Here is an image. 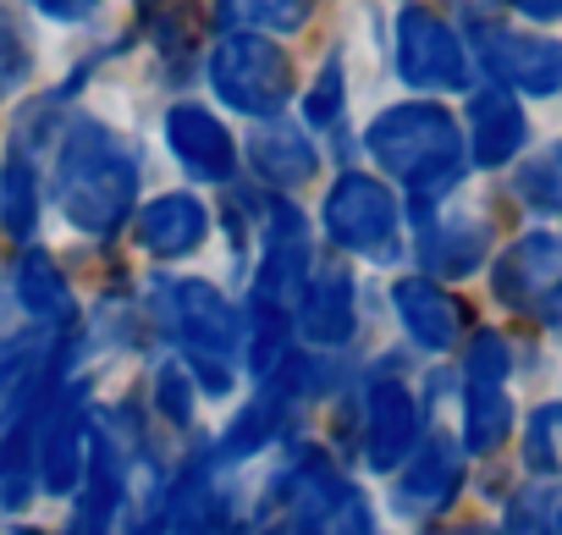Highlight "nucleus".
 Segmentation results:
<instances>
[{"label": "nucleus", "instance_id": "f257e3e1", "mask_svg": "<svg viewBox=\"0 0 562 535\" xmlns=\"http://www.w3.org/2000/svg\"><path fill=\"white\" fill-rule=\"evenodd\" d=\"M56 199H61V215L78 232H89V237L116 232L133 215V199H138L133 149L105 122H89V116L72 122L67 138H61V155H56Z\"/></svg>", "mask_w": 562, "mask_h": 535}, {"label": "nucleus", "instance_id": "f03ea898", "mask_svg": "<svg viewBox=\"0 0 562 535\" xmlns=\"http://www.w3.org/2000/svg\"><path fill=\"white\" fill-rule=\"evenodd\" d=\"M370 155L414 193L419 210H430L436 199H447L463 182V133L441 105H392L370 122Z\"/></svg>", "mask_w": 562, "mask_h": 535}, {"label": "nucleus", "instance_id": "7ed1b4c3", "mask_svg": "<svg viewBox=\"0 0 562 535\" xmlns=\"http://www.w3.org/2000/svg\"><path fill=\"white\" fill-rule=\"evenodd\" d=\"M210 83L215 94L243 111V116H276L293 100V62L281 56V45H270L265 34L232 29L215 40L210 51Z\"/></svg>", "mask_w": 562, "mask_h": 535}, {"label": "nucleus", "instance_id": "20e7f679", "mask_svg": "<svg viewBox=\"0 0 562 535\" xmlns=\"http://www.w3.org/2000/svg\"><path fill=\"white\" fill-rule=\"evenodd\" d=\"M321 215H326V232H331L337 248L381 259V265L397 259V221H403V210H397L386 182H375L364 171H348V177L331 182Z\"/></svg>", "mask_w": 562, "mask_h": 535}, {"label": "nucleus", "instance_id": "39448f33", "mask_svg": "<svg viewBox=\"0 0 562 535\" xmlns=\"http://www.w3.org/2000/svg\"><path fill=\"white\" fill-rule=\"evenodd\" d=\"M155 299H160V315L171 321L177 343L188 348V365H226L237 348H243V321L237 310L226 304L221 288L210 282H155Z\"/></svg>", "mask_w": 562, "mask_h": 535}, {"label": "nucleus", "instance_id": "423d86ee", "mask_svg": "<svg viewBox=\"0 0 562 535\" xmlns=\"http://www.w3.org/2000/svg\"><path fill=\"white\" fill-rule=\"evenodd\" d=\"M507 370H513L507 343L496 332H480L463 359V442H469V453H496L502 436L513 431Z\"/></svg>", "mask_w": 562, "mask_h": 535}, {"label": "nucleus", "instance_id": "0eeeda50", "mask_svg": "<svg viewBox=\"0 0 562 535\" xmlns=\"http://www.w3.org/2000/svg\"><path fill=\"white\" fill-rule=\"evenodd\" d=\"M304 277H310V221H304L299 204L276 199L270 221H265V259L254 271V304L293 315V304L304 293Z\"/></svg>", "mask_w": 562, "mask_h": 535}, {"label": "nucleus", "instance_id": "6e6552de", "mask_svg": "<svg viewBox=\"0 0 562 535\" xmlns=\"http://www.w3.org/2000/svg\"><path fill=\"white\" fill-rule=\"evenodd\" d=\"M397 73L414 89H463L469 83V56L463 40L425 7H408L397 18Z\"/></svg>", "mask_w": 562, "mask_h": 535}, {"label": "nucleus", "instance_id": "1a4fd4ad", "mask_svg": "<svg viewBox=\"0 0 562 535\" xmlns=\"http://www.w3.org/2000/svg\"><path fill=\"white\" fill-rule=\"evenodd\" d=\"M89 469V420L72 398H56L34 414V475L50 497H67Z\"/></svg>", "mask_w": 562, "mask_h": 535}, {"label": "nucleus", "instance_id": "9d476101", "mask_svg": "<svg viewBox=\"0 0 562 535\" xmlns=\"http://www.w3.org/2000/svg\"><path fill=\"white\" fill-rule=\"evenodd\" d=\"M419 442V403L397 376H375L364 387V458L370 469L392 475Z\"/></svg>", "mask_w": 562, "mask_h": 535}, {"label": "nucleus", "instance_id": "9b49d317", "mask_svg": "<svg viewBox=\"0 0 562 535\" xmlns=\"http://www.w3.org/2000/svg\"><path fill=\"white\" fill-rule=\"evenodd\" d=\"M480 62L502 89H524V94H557L562 89V45L557 40L485 29L480 34Z\"/></svg>", "mask_w": 562, "mask_h": 535}, {"label": "nucleus", "instance_id": "f8f14e48", "mask_svg": "<svg viewBox=\"0 0 562 535\" xmlns=\"http://www.w3.org/2000/svg\"><path fill=\"white\" fill-rule=\"evenodd\" d=\"M463 486V447L452 436H419L414 453L403 458V480H397V508L414 513V519H430L441 513Z\"/></svg>", "mask_w": 562, "mask_h": 535}, {"label": "nucleus", "instance_id": "ddd939ff", "mask_svg": "<svg viewBox=\"0 0 562 535\" xmlns=\"http://www.w3.org/2000/svg\"><path fill=\"white\" fill-rule=\"evenodd\" d=\"M557 282H562V237H557V232H529V237H518V243L496 259V277H491V288H496V299H502L507 310H540Z\"/></svg>", "mask_w": 562, "mask_h": 535}, {"label": "nucleus", "instance_id": "4468645a", "mask_svg": "<svg viewBox=\"0 0 562 535\" xmlns=\"http://www.w3.org/2000/svg\"><path fill=\"white\" fill-rule=\"evenodd\" d=\"M166 144L182 160V171H193L199 182H232V171H237V144L215 122V111H204V105H171Z\"/></svg>", "mask_w": 562, "mask_h": 535}, {"label": "nucleus", "instance_id": "2eb2a0df", "mask_svg": "<svg viewBox=\"0 0 562 535\" xmlns=\"http://www.w3.org/2000/svg\"><path fill=\"white\" fill-rule=\"evenodd\" d=\"M293 321L299 332L315 343V348H337L353 337V277H348V265H326V271L310 277V288L299 293L293 304Z\"/></svg>", "mask_w": 562, "mask_h": 535}, {"label": "nucleus", "instance_id": "dca6fc26", "mask_svg": "<svg viewBox=\"0 0 562 535\" xmlns=\"http://www.w3.org/2000/svg\"><path fill=\"white\" fill-rule=\"evenodd\" d=\"M524 138H529V122L507 89H480L469 100V144L480 166H507L524 149Z\"/></svg>", "mask_w": 562, "mask_h": 535}, {"label": "nucleus", "instance_id": "f3484780", "mask_svg": "<svg viewBox=\"0 0 562 535\" xmlns=\"http://www.w3.org/2000/svg\"><path fill=\"white\" fill-rule=\"evenodd\" d=\"M392 304L408 326V337L425 348V354H447L458 343V304L430 282V277H403L392 288Z\"/></svg>", "mask_w": 562, "mask_h": 535}, {"label": "nucleus", "instance_id": "a211bd4d", "mask_svg": "<svg viewBox=\"0 0 562 535\" xmlns=\"http://www.w3.org/2000/svg\"><path fill=\"white\" fill-rule=\"evenodd\" d=\"M204 232H210V210H204L193 193H166V199H155V204L138 215V237H144V248L160 254V259L193 254V248L204 243Z\"/></svg>", "mask_w": 562, "mask_h": 535}, {"label": "nucleus", "instance_id": "6ab92c4d", "mask_svg": "<svg viewBox=\"0 0 562 535\" xmlns=\"http://www.w3.org/2000/svg\"><path fill=\"white\" fill-rule=\"evenodd\" d=\"M248 160H254V171H259L270 188H299V182H310L315 166H321V155H315V144L304 138V127H288V122L254 127Z\"/></svg>", "mask_w": 562, "mask_h": 535}, {"label": "nucleus", "instance_id": "aec40b11", "mask_svg": "<svg viewBox=\"0 0 562 535\" xmlns=\"http://www.w3.org/2000/svg\"><path fill=\"white\" fill-rule=\"evenodd\" d=\"M485 243L491 232L469 215H447V221H425L419 232V259L430 277H469L474 265L485 259Z\"/></svg>", "mask_w": 562, "mask_h": 535}, {"label": "nucleus", "instance_id": "412c9836", "mask_svg": "<svg viewBox=\"0 0 562 535\" xmlns=\"http://www.w3.org/2000/svg\"><path fill=\"white\" fill-rule=\"evenodd\" d=\"M45 376V354L29 337L0 343V442H7L29 414H34V392Z\"/></svg>", "mask_w": 562, "mask_h": 535}, {"label": "nucleus", "instance_id": "4be33fe9", "mask_svg": "<svg viewBox=\"0 0 562 535\" xmlns=\"http://www.w3.org/2000/svg\"><path fill=\"white\" fill-rule=\"evenodd\" d=\"M18 304L40 321V326H67L72 315H78V299H72V288H67V277L56 271V259L50 254H23V265H18Z\"/></svg>", "mask_w": 562, "mask_h": 535}, {"label": "nucleus", "instance_id": "5701e85b", "mask_svg": "<svg viewBox=\"0 0 562 535\" xmlns=\"http://www.w3.org/2000/svg\"><path fill=\"white\" fill-rule=\"evenodd\" d=\"M288 392H281L276 381H265V392L226 425V436H221V447H215V458H248V453H259L276 431H281V420H288Z\"/></svg>", "mask_w": 562, "mask_h": 535}, {"label": "nucleus", "instance_id": "b1692460", "mask_svg": "<svg viewBox=\"0 0 562 535\" xmlns=\"http://www.w3.org/2000/svg\"><path fill=\"white\" fill-rule=\"evenodd\" d=\"M315 12V0H215V18L232 29H248V34H293L304 29Z\"/></svg>", "mask_w": 562, "mask_h": 535}, {"label": "nucleus", "instance_id": "393cba45", "mask_svg": "<svg viewBox=\"0 0 562 535\" xmlns=\"http://www.w3.org/2000/svg\"><path fill=\"white\" fill-rule=\"evenodd\" d=\"M0 221H7L12 237H34L40 226V177L23 149H12L7 166H0Z\"/></svg>", "mask_w": 562, "mask_h": 535}, {"label": "nucleus", "instance_id": "a878e982", "mask_svg": "<svg viewBox=\"0 0 562 535\" xmlns=\"http://www.w3.org/2000/svg\"><path fill=\"white\" fill-rule=\"evenodd\" d=\"M518 199L540 215H562V144L540 149L524 171H518Z\"/></svg>", "mask_w": 562, "mask_h": 535}, {"label": "nucleus", "instance_id": "bb28decb", "mask_svg": "<svg viewBox=\"0 0 562 535\" xmlns=\"http://www.w3.org/2000/svg\"><path fill=\"white\" fill-rule=\"evenodd\" d=\"M507 535H557V497L546 486H529L507 508Z\"/></svg>", "mask_w": 562, "mask_h": 535}, {"label": "nucleus", "instance_id": "cd10ccee", "mask_svg": "<svg viewBox=\"0 0 562 535\" xmlns=\"http://www.w3.org/2000/svg\"><path fill=\"white\" fill-rule=\"evenodd\" d=\"M155 403L171 425H188L193 420V387H188V370L182 365H160L155 370Z\"/></svg>", "mask_w": 562, "mask_h": 535}, {"label": "nucleus", "instance_id": "c85d7f7f", "mask_svg": "<svg viewBox=\"0 0 562 535\" xmlns=\"http://www.w3.org/2000/svg\"><path fill=\"white\" fill-rule=\"evenodd\" d=\"M337 111H342V67H337V62H326V67H321V78H315V89L304 94V116H310L315 127H331V122H337Z\"/></svg>", "mask_w": 562, "mask_h": 535}, {"label": "nucleus", "instance_id": "c756f323", "mask_svg": "<svg viewBox=\"0 0 562 535\" xmlns=\"http://www.w3.org/2000/svg\"><path fill=\"white\" fill-rule=\"evenodd\" d=\"M557 414L562 409H540L529 420V436H524V458L535 475H557Z\"/></svg>", "mask_w": 562, "mask_h": 535}, {"label": "nucleus", "instance_id": "7c9ffc66", "mask_svg": "<svg viewBox=\"0 0 562 535\" xmlns=\"http://www.w3.org/2000/svg\"><path fill=\"white\" fill-rule=\"evenodd\" d=\"M29 45L7 29V23H0V94H7V89H18L23 78H29Z\"/></svg>", "mask_w": 562, "mask_h": 535}, {"label": "nucleus", "instance_id": "2f4dec72", "mask_svg": "<svg viewBox=\"0 0 562 535\" xmlns=\"http://www.w3.org/2000/svg\"><path fill=\"white\" fill-rule=\"evenodd\" d=\"M29 7L45 18H61V23H83L94 12V0H29Z\"/></svg>", "mask_w": 562, "mask_h": 535}, {"label": "nucleus", "instance_id": "473e14b6", "mask_svg": "<svg viewBox=\"0 0 562 535\" xmlns=\"http://www.w3.org/2000/svg\"><path fill=\"white\" fill-rule=\"evenodd\" d=\"M507 7H518V12L535 18V23H557V18H562V0H507Z\"/></svg>", "mask_w": 562, "mask_h": 535}, {"label": "nucleus", "instance_id": "72a5a7b5", "mask_svg": "<svg viewBox=\"0 0 562 535\" xmlns=\"http://www.w3.org/2000/svg\"><path fill=\"white\" fill-rule=\"evenodd\" d=\"M540 310H546V321H551V332L562 337V282H557V288L546 293V304H540Z\"/></svg>", "mask_w": 562, "mask_h": 535}, {"label": "nucleus", "instance_id": "f704fd0d", "mask_svg": "<svg viewBox=\"0 0 562 535\" xmlns=\"http://www.w3.org/2000/svg\"><path fill=\"white\" fill-rule=\"evenodd\" d=\"M491 7H496V0H463V12H474V18H485Z\"/></svg>", "mask_w": 562, "mask_h": 535}, {"label": "nucleus", "instance_id": "c9c22d12", "mask_svg": "<svg viewBox=\"0 0 562 535\" xmlns=\"http://www.w3.org/2000/svg\"><path fill=\"white\" fill-rule=\"evenodd\" d=\"M452 535H491V530H452Z\"/></svg>", "mask_w": 562, "mask_h": 535}, {"label": "nucleus", "instance_id": "e433bc0d", "mask_svg": "<svg viewBox=\"0 0 562 535\" xmlns=\"http://www.w3.org/2000/svg\"><path fill=\"white\" fill-rule=\"evenodd\" d=\"M23 535H34V530H23Z\"/></svg>", "mask_w": 562, "mask_h": 535}]
</instances>
